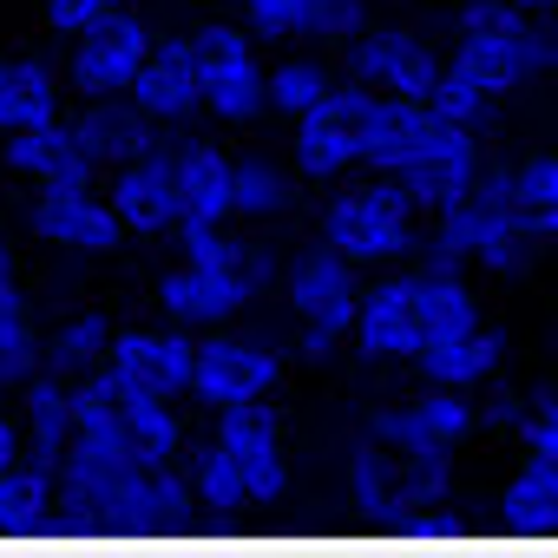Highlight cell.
Returning a JSON list of instances; mask_svg holds the SVG:
<instances>
[{
  "label": "cell",
  "mask_w": 558,
  "mask_h": 558,
  "mask_svg": "<svg viewBox=\"0 0 558 558\" xmlns=\"http://www.w3.org/2000/svg\"><path fill=\"white\" fill-rule=\"evenodd\" d=\"M178 243H184V263L158 283V310H165V323H184V329H223L230 316L250 310V296L276 276V256H269L263 243L230 236L223 223L178 230Z\"/></svg>",
  "instance_id": "cell-1"
},
{
  "label": "cell",
  "mask_w": 558,
  "mask_h": 558,
  "mask_svg": "<svg viewBox=\"0 0 558 558\" xmlns=\"http://www.w3.org/2000/svg\"><path fill=\"white\" fill-rule=\"evenodd\" d=\"M538 223L532 210L519 204V184H512V165H486L473 191H460L453 204L434 210V236H427V256L434 263H480L486 276H519L532 256H538Z\"/></svg>",
  "instance_id": "cell-2"
},
{
  "label": "cell",
  "mask_w": 558,
  "mask_h": 558,
  "mask_svg": "<svg viewBox=\"0 0 558 558\" xmlns=\"http://www.w3.org/2000/svg\"><path fill=\"white\" fill-rule=\"evenodd\" d=\"M453 66H466L480 86L512 99L558 66V21L519 8V0H460Z\"/></svg>",
  "instance_id": "cell-3"
},
{
  "label": "cell",
  "mask_w": 558,
  "mask_h": 558,
  "mask_svg": "<svg viewBox=\"0 0 558 558\" xmlns=\"http://www.w3.org/2000/svg\"><path fill=\"white\" fill-rule=\"evenodd\" d=\"M323 243H336L362 269H395L421 250V204L401 178L375 171L368 184H349L323 204Z\"/></svg>",
  "instance_id": "cell-4"
},
{
  "label": "cell",
  "mask_w": 558,
  "mask_h": 558,
  "mask_svg": "<svg viewBox=\"0 0 558 558\" xmlns=\"http://www.w3.org/2000/svg\"><path fill=\"white\" fill-rule=\"evenodd\" d=\"M355 269L336 243H316L290 263V316L303 329V355L323 362L342 336H355V316H362V283Z\"/></svg>",
  "instance_id": "cell-5"
},
{
  "label": "cell",
  "mask_w": 558,
  "mask_h": 558,
  "mask_svg": "<svg viewBox=\"0 0 558 558\" xmlns=\"http://www.w3.org/2000/svg\"><path fill=\"white\" fill-rule=\"evenodd\" d=\"M197 47V80H204V112H217L223 125H250L269 106V73L256 60V34L230 27V21H204L191 27Z\"/></svg>",
  "instance_id": "cell-6"
},
{
  "label": "cell",
  "mask_w": 558,
  "mask_h": 558,
  "mask_svg": "<svg viewBox=\"0 0 558 558\" xmlns=\"http://www.w3.org/2000/svg\"><path fill=\"white\" fill-rule=\"evenodd\" d=\"M210 440L243 466V480H250V499H256V512H276L290 499V453H283V414L269 408V395L263 401H236V408H217V427H210Z\"/></svg>",
  "instance_id": "cell-7"
},
{
  "label": "cell",
  "mask_w": 558,
  "mask_h": 558,
  "mask_svg": "<svg viewBox=\"0 0 558 558\" xmlns=\"http://www.w3.org/2000/svg\"><path fill=\"white\" fill-rule=\"evenodd\" d=\"M151 40H158V34H151L132 8H119V14H106V21H93L86 34H73L66 86H73L80 99H112V93H132V80H138V66H145Z\"/></svg>",
  "instance_id": "cell-8"
},
{
  "label": "cell",
  "mask_w": 558,
  "mask_h": 558,
  "mask_svg": "<svg viewBox=\"0 0 558 558\" xmlns=\"http://www.w3.org/2000/svg\"><path fill=\"white\" fill-rule=\"evenodd\" d=\"M473 434H480V408L466 401V388H434L427 381V395L375 414V440H388L408 460H440V453L453 460V447H466Z\"/></svg>",
  "instance_id": "cell-9"
},
{
  "label": "cell",
  "mask_w": 558,
  "mask_h": 558,
  "mask_svg": "<svg viewBox=\"0 0 558 558\" xmlns=\"http://www.w3.org/2000/svg\"><path fill=\"white\" fill-rule=\"evenodd\" d=\"M355 349L368 362H421L427 349V310H421V263L395 269L381 283L362 290V316H355Z\"/></svg>",
  "instance_id": "cell-10"
},
{
  "label": "cell",
  "mask_w": 558,
  "mask_h": 558,
  "mask_svg": "<svg viewBox=\"0 0 558 558\" xmlns=\"http://www.w3.org/2000/svg\"><path fill=\"white\" fill-rule=\"evenodd\" d=\"M283 381V355L256 336H204L197 342V375H191V395L217 414V408H236V401H263Z\"/></svg>",
  "instance_id": "cell-11"
},
{
  "label": "cell",
  "mask_w": 558,
  "mask_h": 558,
  "mask_svg": "<svg viewBox=\"0 0 558 558\" xmlns=\"http://www.w3.org/2000/svg\"><path fill=\"white\" fill-rule=\"evenodd\" d=\"M362 112H368V86L362 80H342L316 112L296 119V171L329 184V178H349L362 165Z\"/></svg>",
  "instance_id": "cell-12"
},
{
  "label": "cell",
  "mask_w": 558,
  "mask_h": 558,
  "mask_svg": "<svg viewBox=\"0 0 558 558\" xmlns=\"http://www.w3.org/2000/svg\"><path fill=\"white\" fill-rule=\"evenodd\" d=\"M106 368H112L119 388H132V395H165V401H178V395H191L197 342H191L184 323H171V329H119L112 349H106Z\"/></svg>",
  "instance_id": "cell-13"
},
{
  "label": "cell",
  "mask_w": 558,
  "mask_h": 558,
  "mask_svg": "<svg viewBox=\"0 0 558 558\" xmlns=\"http://www.w3.org/2000/svg\"><path fill=\"white\" fill-rule=\"evenodd\" d=\"M440 73H447V60H440L421 34H408V27H362V34L349 40V80H362V86H375V93L427 99V93L440 86Z\"/></svg>",
  "instance_id": "cell-14"
},
{
  "label": "cell",
  "mask_w": 558,
  "mask_h": 558,
  "mask_svg": "<svg viewBox=\"0 0 558 558\" xmlns=\"http://www.w3.org/2000/svg\"><path fill=\"white\" fill-rule=\"evenodd\" d=\"M27 223H34V236H40V243L86 250V256H106V250H119V243L132 236V230H125V217H119V204H112L106 191H93V184L40 191V197H34V210H27Z\"/></svg>",
  "instance_id": "cell-15"
},
{
  "label": "cell",
  "mask_w": 558,
  "mask_h": 558,
  "mask_svg": "<svg viewBox=\"0 0 558 558\" xmlns=\"http://www.w3.org/2000/svg\"><path fill=\"white\" fill-rule=\"evenodd\" d=\"M480 171H486V165H480V132L434 119V132H427V145L408 158L401 184H408V197H414L421 210H440V204H453L460 191H473Z\"/></svg>",
  "instance_id": "cell-16"
},
{
  "label": "cell",
  "mask_w": 558,
  "mask_h": 558,
  "mask_svg": "<svg viewBox=\"0 0 558 558\" xmlns=\"http://www.w3.org/2000/svg\"><path fill=\"white\" fill-rule=\"evenodd\" d=\"M171 165H178V230L236 217V158L223 145L184 138V145H171Z\"/></svg>",
  "instance_id": "cell-17"
},
{
  "label": "cell",
  "mask_w": 558,
  "mask_h": 558,
  "mask_svg": "<svg viewBox=\"0 0 558 558\" xmlns=\"http://www.w3.org/2000/svg\"><path fill=\"white\" fill-rule=\"evenodd\" d=\"M0 158H8V171L34 178L40 191H60V184H93L99 158L86 151V138L73 132V119H47V125H21L0 138Z\"/></svg>",
  "instance_id": "cell-18"
},
{
  "label": "cell",
  "mask_w": 558,
  "mask_h": 558,
  "mask_svg": "<svg viewBox=\"0 0 558 558\" xmlns=\"http://www.w3.org/2000/svg\"><path fill=\"white\" fill-rule=\"evenodd\" d=\"M132 99H138V112H151L158 125H178V119L204 112V80H197V47H191V34L151 40L145 66H138V80H132Z\"/></svg>",
  "instance_id": "cell-19"
},
{
  "label": "cell",
  "mask_w": 558,
  "mask_h": 558,
  "mask_svg": "<svg viewBox=\"0 0 558 558\" xmlns=\"http://www.w3.org/2000/svg\"><path fill=\"white\" fill-rule=\"evenodd\" d=\"M106 197L119 204L132 236H178V165H171L165 145L132 158V165H119Z\"/></svg>",
  "instance_id": "cell-20"
},
{
  "label": "cell",
  "mask_w": 558,
  "mask_h": 558,
  "mask_svg": "<svg viewBox=\"0 0 558 558\" xmlns=\"http://www.w3.org/2000/svg\"><path fill=\"white\" fill-rule=\"evenodd\" d=\"M434 132V106L427 99H401V93H375L368 86V112H362V165L381 178H401L408 158L427 145Z\"/></svg>",
  "instance_id": "cell-21"
},
{
  "label": "cell",
  "mask_w": 558,
  "mask_h": 558,
  "mask_svg": "<svg viewBox=\"0 0 558 558\" xmlns=\"http://www.w3.org/2000/svg\"><path fill=\"white\" fill-rule=\"evenodd\" d=\"M73 132L86 138V151L99 158V165H132V158H145V151H158V119L151 112H138V99L132 93H112V99H86V112L73 119Z\"/></svg>",
  "instance_id": "cell-22"
},
{
  "label": "cell",
  "mask_w": 558,
  "mask_h": 558,
  "mask_svg": "<svg viewBox=\"0 0 558 558\" xmlns=\"http://www.w3.org/2000/svg\"><path fill=\"white\" fill-rule=\"evenodd\" d=\"M191 486H197V519H210V525H250V519H263L256 499H250L243 466L217 440H197L191 447Z\"/></svg>",
  "instance_id": "cell-23"
},
{
  "label": "cell",
  "mask_w": 558,
  "mask_h": 558,
  "mask_svg": "<svg viewBox=\"0 0 558 558\" xmlns=\"http://www.w3.org/2000/svg\"><path fill=\"white\" fill-rule=\"evenodd\" d=\"M21 421H27V453L47 460V466H60L66 447H73V427H80V421H73V381L53 375V368H40V375L27 381Z\"/></svg>",
  "instance_id": "cell-24"
},
{
  "label": "cell",
  "mask_w": 558,
  "mask_h": 558,
  "mask_svg": "<svg viewBox=\"0 0 558 558\" xmlns=\"http://www.w3.org/2000/svg\"><path fill=\"white\" fill-rule=\"evenodd\" d=\"M14 525H60V466L21 453L8 473H0V532Z\"/></svg>",
  "instance_id": "cell-25"
},
{
  "label": "cell",
  "mask_w": 558,
  "mask_h": 558,
  "mask_svg": "<svg viewBox=\"0 0 558 558\" xmlns=\"http://www.w3.org/2000/svg\"><path fill=\"white\" fill-rule=\"evenodd\" d=\"M499 362H506V336L480 323V329H466V336L427 349V355H421V375H427L434 388H466V395H473L480 381L499 375Z\"/></svg>",
  "instance_id": "cell-26"
},
{
  "label": "cell",
  "mask_w": 558,
  "mask_h": 558,
  "mask_svg": "<svg viewBox=\"0 0 558 558\" xmlns=\"http://www.w3.org/2000/svg\"><path fill=\"white\" fill-rule=\"evenodd\" d=\"M47 119H60V73L40 60H14L8 86H0V138L21 125H47Z\"/></svg>",
  "instance_id": "cell-27"
},
{
  "label": "cell",
  "mask_w": 558,
  "mask_h": 558,
  "mask_svg": "<svg viewBox=\"0 0 558 558\" xmlns=\"http://www.w3.org/2000/svg\"><path fill=\"white\" fill-rule=\"evenodd\" d=\"M499 519L532 525V532H558V466L519 453V473L499 486Z\"/></svg>",
  "instance_id": "cell-28"
},
{
  "label": "cell",
  "mask_w": 558,
  "mask_h": 558,
  "mask_svg": "<svg viewBox=\"0 0 558 558\" xmlns=\"http://www.w3.org/2000/svg\"><path fill=\"white\" fill-rule=\"evenodd\" d=\"M427 106H434V119H447V125H466V132H486L493 119H499V93L493 86H480L466 66H453L447 60V73H440V86L427 93Z\"/></svg>",
  "instance_id": "cell-29"
},
{
  "label": "cell",
  "mask_w": 558,
  "mask_h": 558,
  "mask_svg": "<svg viewBox=\"0 0 558 558\" xmlns=\"http://www.w3.org/2000/svg\"><path fill=\"white\" fill-rule=\"evenodd\" d=\"M112 336H119V329H112L106 316H73V323H60V329L47 336V368L66 375V381H80V375H93V368L106 362Z\"/></svg>",
  "instance_id": "cell-30"
},
{
  "label": "cell",
  "mask_w": 558,
  "mask_h": 558,
  "mask_svg": "<svg viewBox=\"0 0 558 558\" xmlns=\"http://www.w3.org/2000/svg\"><path fill=\"white\" fill-rule=\"evenodd\" d=\"M40 368H47V342L27 303H0V388H27Z\"/></svg>",
  "instance_id": "cell-31"
},
{
  "label": "cell",
  "mask_w": 558,
  "mask_h": 558,
  "mask_svg": "<svg viewBox=\"0 0 558 558\" xmlns=\"http://www.w3.org/2000/svg\"><path fill=\"white\" fill-rule=\"evenodd\" d=\"M329 93H336V80H329L323 60H283V66H269V112H283L290 125L303 112H316Z\"/></svg>",
  "instance_id": "cell-32"
},
{
  "label": "cell",
  "mask_w": 558,
  "mask_h": 558,
  "mask_svg": "<svg viewBox=\"0 0 558 558\" xmlns=\"http://www.w3.org/2000/svg\"><path fill=\"white\" fill-rule=\"evenodd\" d=\"M296 197V178L269 158H236V217H283Z\"/></svg>",
  "instance_id": "cell-33"
},
{
  "label": "cell",
  "mask_w": 558,
  "mask_h": 558,
  "mask_svg": "<svg viewBox=\"0 0 558 558\" xmlns=\"http://www.w3.org/2000/svg\"><path fill=\"white\" fill-rule=\"evenodd\" d=\"M323 0H243V27L256 40H316Z\"/></svg>",
  "instance_id": "cell-34"
},
{
  "label": "cell",
  "mask_w": 558,
  "mask_h": 558,
  "mask_svg": "<svg viewBox=\"0 0 558 558\" xmlns=\"http://www.w3.org/2000/svg\"><path fill=\"white\" fill-rule=\"evenodd\" d=\"M512 427H519V453L525 460H551L558 466V388L525 395L519 414H512Z\"/></svg>",
  "instance_id": "cell-35"
},
{
  "label": "cell",
  "mask_w": 558,
  "mask_h": 558,
  "mask_svg": "<svg viewBox=\"0 0 558 558\" xmlns=\"http://www.w3.org/2000/svg\"><path fill=\"white\" fill-rule=\"evenodd\" d=\"M512 184H519V204L538 217V210H551L558 204V151H525L519 165H512Z\"/></svg>",
  "instance_id": "cell-36"
},
{
  "label": "cell",
  "mask_w": 558,
  "mask_h": 558,
  "mask_svg": "<svg viewBox=\"0 0 558 558\" xmlns=\"http://www.w3.org/2000/svg\"><path fill=\"white\" fill-rule=\"evenodd\" d=\"M119 8H132V0H47V27L53 34H86L93 21H106V14H119Z\"/></svg>",
  "instance_id": "cell-37"
},
{
  "label": "cell",
  "mask_w": 558,
  "mask_h": 558,
  "mask_svg": "<svg viewBox=\"0 0 558 558\" xmlns=\"http://www.w3.org/2000/svg\"><path fill=\"white\" fill-rule=\"evenodd\" d=\"M21 453H27V421H14L8 408H0V473H8Z\"/></svg>",
  "instance_id": "cell-38"
},
{
  "label": "cell",
  "mask_w": 558,
  "mask_h": 558,
  "mask_svg": "<svg viewBox=\"0 0 558 558\" xmlns=\"http://www.w3.org/2000/svg\"><path fill=\"white\" fill-rule=\"evenodd\" d=\"M0 303H27V296H21V276H14V256H8V243H0Z\"/></svg>",
  "instance_id": "cell-39"
},
{
  "label": "cell",
  "mask_w": 558,
  "mask_h": 558,
  "mask_svg": "<svg viewBox=\"0 0 558 558\" xmlns=\"http://www.w3.org/2000/svg\"><path fill=\"white\" fill-rule=\"evenodd\" d=\"M532 223H538V236H545V243H558V204H551V210H538Z\"/></svg>",
  "instance_id": "cell-40"
},
{
  "label": "cell",
  "mask_w": 558,
  "mask_h": 558,
  "mask_svg": "<svg viewBox=\"0 0 558 558\" xmlns=\"http://www.w3.org/2000/svg\"><path fill=\"white\" fill-rule=\"evenodd\" d=\"M519 8H532V14H551V8H558V0H519Z\"/></svg>",
  "instance_id": "cell-41"
},
{
  "label": "cell",
  "mask_w": 558,
  "mask_h": 558,
  "mask_svg": "<svg viewBox=\"0 0 558 558\" xmlns=\"http://www.w3.org/2000/svg\"><path fill=\"white\" fill-rule=\"evenodd\" d=\"M217 8H243V0H217Z\"/></svg>",
  "instance_id": "cell-42"
},
{
  "label": "cell",
  "mask_w": 558,
  "mask_h": 558,
  "mask_svg": "<svg viewBox=\"0 0 558 558\" xmlns=\"http://www.w3.org/2000/svg\"><path fill=\"white\" fill-rule=\"evenodd\" d=\"M551 21H558V8H551Z\"/></svg>",
  "instance_id": "cell-43"
}]
</instances>
